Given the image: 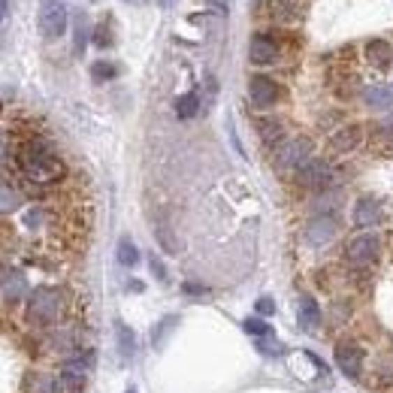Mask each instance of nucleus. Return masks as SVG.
<instances>
[{
	"instance_id": "obj_1",
	"label": "nucleus",
	"mask_w": 393,
	"mask_h": 393,
	"mask_svg": "<svg viewBox=\"0 0 393 393\" xmlns=\"http://www.w3.org/2000/svg\"><path fill=\"white\" fill-rule=\"evenodd\" d=\"M15 163H18V170H22V176L27 181H34V185H54V181L64 179L61 158L54 154L52 142L40 140V136L27 140L22 149H18Z\"/></svg>"
},
{
	"instance_id": "obj_2",
	"label": "nucleus",
	"mask_w": 393,
	"mask_h": 393,
	"mask_svg": "<svg viewBox=\"0 0 393 393\" xmlns=\"http://www.w3.org/2000/svg\"><path fill=\"white\" fill-rule=\"evenodd\" d=\"M64 309H67V297L61 288H36L27 299V321L34 327H52L64 318Z\"/></svg>"
},
{
	"instance_id": "obj_3",
	"label": "nucleus",
	"mask_w": 393,
	"mask_h": 393,
	"mask_svg": "<svg viewBox=\"0 0 393 393\" xmlns=\"http://www.w3.org/2000/svg\"><path fill=\"white\" fill-rule=\"evenodd\" d=\"M312 154V140L306 136H294V140H285L276 151V167L279 170H299Z\"/></svg>"
},
{
	"instance_id": "obj_4",
	"label": "nucleus",
	"mask_w": 393,
	"mask_h": 393,
	"mask_svg": "<svg viewBox=\"0 0 393 393\" xmlns=\"http://www.w3.org/2000/svg\"><path fill=\"white\" fill-rule=\"evenodd\" d=\"M67 6L61 3V0H45L43 9H40V31L45 40H58V36H64V31H67Z\"/></svg>"
},
{
	"instance_id": "obj_5",
	"label": "nucleus",
	"mask_w": 393,
	"mask_h": 393,
	"mask_svg": "<svg viewBox=\"0 0 393 393\" xmlns=\"http://www.w3.org/2000/svg\"><path fill=\"white\" fill-rule=\"evenodd\" d=\"M297 181L309 191H324L333 185V167L327 161H318V158H309L303 167L297 170Z\"/></svg>"
},
{
	"instance_id": "obj_6",
	"label": "nucleus",
	"mask_w": 393,
	"mask_h": 393,
	"mask_svg": "<svg viewBox=\"0 0 393 393\" xmlns=\"http://www.w3.org/2000/svg\"><path fill=\"white\" fill-rule=\"evenodd\" d=\"M378 251H381L378 236L363 233V236H354V239L348 242L345 258H348V263H354V267H369V263L378 260Z\"/></svg>"
},
{
	"instance_id": "obj_7",
	"label": "nucleus",
	"mask_w": 393,
	"mask_h": 393,
	"mask_svg": "<svg viewBox=\"0 0 393 393\" xmlns=\"http://www.w3.org/2000/svg\"><path fill=\"white\" fill-rule=\"evenodd\" d=\"M336 366H339L348 378H360L363 354H360L357 345H351V342H339V345H336Z\"/></svg>"
},
{
	"instance_id": "obj_8",
	"label": "nucleus",
	"mask_w": 393,
	"mask_h": 393,
	"mask_svg": "<svg viewBox=\"0 0 393 393\" xmlns=\"http://www.w3.org/2000/svg\"><path fill=\"white\" fill-rule=\"evenodd\" d=\"M336 233H339V224H336V218H330V215H318L306 224V242L309 245H327Z\"/></svg>"
},
{
	"instance_id": "obj_9",
	"label": "nucleus",
	"mask_w": 393,
	"mask_h": 393,
	"mask_svg": "<svg viewBox=\"0 0 393 393\" xmlns=\"http://www.w3.org/2000/svg\"><path fill=\"white\" fill-rule=\"evenodd\" d=\"M249 94H251V103L254 106L267 109V106H272L279 100V85L269 76H254L251 85H249Z\"/></svg>"
},
{
	"instance_id": "obj_10",
	"label": "nucleus",
	"mask_w": 393,
	"mask_h": 393,
	"mask_svg": "<svg viewBox=\"0 0 393 393\" xmlns=\"http://www.w3.org/2000/svg\"><path fill=\"white\" fill-rule=\"evenodd\" d=\"M354 224L357 227H372L381 221V203L376 197H360L357 203H354Z\"/></svg>"
},
{
	"instance_id": "obj_11",
	"label": "nucleus",
	"mask_w": 393,
	"mask_h": 393,
	"mask_svg": "<svg viewBox=\"0 0 393 393\" xmlns=\"http://www.w3.org/2000/svg\"><path fill=\"white\" fill-rule=\"evenodd\" d=\"M249 54H251L254 64H276L279 45H276V40H272V36L258 34V36L251 40V45H249Z\"/></svg>"
},
{
	"instance_id": "obj_12",
	"label": "nucleus",
	"mask_w": 393,
	"mask_h": 393,
	"mask_svg": "<svg viewBox=\"0 0 393 393\" xmlns=\"http://www.w3.org/2000/svg\"><path fill=\"white\" fill-rule=\"evenodd\" d=\"M360 140H363V127H360V124H348V127H342V131H336V133L330 136V149L339 151V154H345V151H354V149H357Z\"/></svg>"
},
{
	"instance_id": "obj_13",
	"label": "nucleus",
	"mask_w": 393,
	"mask_h": 393,
	"mask_svg": "<svg viewBox=\"0 0 393 393\" xmlns=\"http://www.w3.org/2000/svg\"><path fill=\"white\" fill-rule=\"evenodd\" d=\"M363 100H366L369 109L387 112V109H393V82H381V85L366 88L363 91Z\"/></svg>"
},
{
	"instance_id": "obj_14",
	"label": "nucleus",
	"mask_w": 393,
	"mask_h": 393,
	"mask_svg": "<svg viewBox=\"0 0 393 393\" xmlns=\"http://www.w3.org/2000/svg\"><path fill=\"white\" fill-rule=\"evenodd\" d=\"M24 393H64V381L45 372H31L24 378Z\"/></svg>"
},
{
	"instance_id": "obj_15",
	"label": "nucleus",
	"mask_w": 393,
	"mask_h": 393,
	"mask_svg": "<svg viewBox=\"0 0 393 393\" xmlns=\"http://www.w3.org/2000/svg\"><path fill=\"white\" fill-rule=\"evenodd\" d=\"M366 58H369V64H376V67H381V70H387L390 64H393L390 43H385V40H369L366 43Z\"/></svg>"
},
{
	"instance_id": "obj_16",
	"label": "nucleus",
	"mask_w": 393,
	"mask_h": 393,
	"mask_svg": "<svg viewBox=\"0 0 393 393\" xmlns=\"http://www.w3.org/2000/svg\"><path fill=\"white\" fill-rule=\"evenodd\" d=\"M299 321H303L306 327H318V324H321V309H318V303L312 297L299 299Z\"/></svg>"
},
{
	"instance_id": "obj_17",
	"label": "nucleus",
	"mask_w": 393,
	"mask_h": 393,
	"mask_svg": "<svg viewBox=\"0 0 393 393\" xmlns=\"http://www.w3.org/2000/svg\"><path fill=\"white\" fill-rule=\"evenodd\" d=\"M258 131L263 136V142H279L281 133H285V127H281L279 118H260L258 121Z\"/></svg>"
},
{
	"instance_id": "obj_18",
	"label": "nucleus",
	"mask_w": 393,
	"mask_h": 393,
	"mask_svg": "<svg viewBox=\"0 0 393 393\" xmlns=\"http://www.w3.org/2000/svg\"><path fill=\"white\" fill-rule=\"evenodd\" d=\"M197 112H200V97L194 94V91L176 100V115H179V118H194Z\"/></svg>"
},
{
	"instance_id": "obj_19",
	"label": "nucleus",
	"mask_w": 393,
	"mask_h": 393,
	"mask_svg": "<svg viewBox=\"0 0 393 393\" xmlns=\"http://www.w3.org/2000/svg\"><path fill=\"white\" fill-rule=\"evenodd\" d=\"M136 260H140V251H136V245L131 239H121L118 242V263L121 267H136Z\"/></svg>"
},
{
	"instance_id": "obj_20",
	"label": "nucleus",
	"mask_w": 393,
	"mask_h": 393,
	"mask_svg": "<svg viewBox=\"0 0 393 393\" xmlns=\"http://www.w3.org/2000/svg\"><path fill=\"white\" fill-rule=\"evenodd\" d=\"M115 330H118V351H121V357H131V354L136 351V339H133V333L127 330L124 324H118Z\"/></svg>"
},
{
	"instance_id": "obj_21",
	"label": "nucleus",
	"mask_w": 393,
	"mask_h": 393,
	"mask_svg": "<svg viewBox=\"0 0 393 393\" xmlns=\"http://www.w3.org/2000/svg\"><path fill=\"white\" fill-rule=\"evenodd\" d=\"M91 76H94V82H109L118 76V70H115V64H109V61H97L94 67H91Z\"/></svg>"
},
{
	"instance_id": "obj_22",
	"label": "nucleus",
	"mask_w": 393,
	"mask_h": 393,
	"mask_svg": "<svg viewBox=\"0 0 393 393\" xmlns=\"http://www.w3.org/2000/svg\"><path fill=\"white\" fill-rule=\"evenodd\" d=\"M85 43H88V24H85V15H76V54L85 52Z\"/></svg>"
},
{
	"instance_id": "obj_23",
	"label": "nucleus",
	"mask_w": 393,
	"mask_h": 393,
	"mask_svg": "<svg viewBox=\"0 0 393 393\" xmlns=\"http://www.w3.org/2000/svg\"><path fill=\"white\" fill-rule=\"evenodd\" d=\"M242 327H245V333H249V336H258V339H267V336H269V327L263 324L260 318H249V321H245Z\"/></svg>"
},
{
	"instance_id": "obj_24",
	"label": "nucleus",
	"mask_w": 393,
	"mask_h": 393,
	"mask_svg": "<svg viewBox=\"0 0 393 393\" xmlns=\"http://www.w3.org/2000/svg\"><path fill=\"white\" fill-rule=\"evenodd\" d=\"M15 206H18V194L13 188L0 185V212H9V209H15Z\"/></svg>"
},
{
	"instance_id": "obj_25",
	"label": "nucleus",
	"mask_w": 393,
	"mask_h": 393,
	"mask_svg": "<svg viewBox=\"0 0 393 393\" xmlns=\"http://www.w3.org/2000/svg\"><path fill=\"white\" fill-rule=\"evenodd\" d=\"M94 45H100V49L112 45V34H109V24H106V22L94 27Z\"/></svg>"
},
{
	"instance_id": "obj_26",
	"label": "nucleus",
	"mask_w": 393,
	"mask_h": 393,
	"mask_svg": "<svg viewBox=\"0 0 393 393\" xmlns=\"http://www.w3.org/2000/svg\"><path fill=\"white\" fill-rule=\"evenodd\" d=\"M254 309H258V315H272V312H276V303H272L269 297H260V299H258V306H254Z\"/></svg>"
},
{
	"instance_id": "obj_27",
	"label": "nucleus",
	"mask_w": 393,
	"mask_h": 393,
	"mask_svg": "<svg viewBox=\"0 0 393 393\" xmlns=\"http://www.w3.org/2000/svg\"><path fill=\"white\" fill-rule=\"evenodd\" d=\"M149 263H151V272H154V276H158V279H167V269H163V263H161L158 258H151Z\"/></svg>"
},
{
	"instance_id": "obj_28",
	"label": "nucleus",
	"mask_w": 393,
	"mask_h": 393,
	"mask_svg": "<svg viewBox=\"0 0 393 393\" xmlns=\"http://www.w3.org/2000/svg\"><path fill=\"white\" fill-rule=\"evenodd\" d=\"M260 351H267V354H279V351H281V345H276V342H267V339H260Z\"/></svg>"
},
{
	"instance_id": "obj_29",
	"label": "nucleus",
	"mask_w": 393,
	"mask_h": 393,
	"mask_svg": "<svg viewBox=\"0 0 393 393\" xmlns=\"http://www.w3.org/2000/svg\"><path fill=\"white\" fill-rule=\"evenodd\" d=\"M209 3H212V6H218V9H221V13H227V6H230V0H209Z\"/></svg>"
},
{
	"instance_id": "obj_30",
	"label": "nucleus",
	"mask_w": 393,
	"mask_h": 393,
	"mask_svg": "<svg viewBox=\"0 0 393 393\" xmlns=\"http://www.w3.org/2000/svg\"><path fill=\"white\" fill-rule=\"evenodd\" d=\"M185 290H188V294H203L206 288H200V285H185Z\"/></svg>"
},
{
	"instance_id": "obj_31",
	"label": "nucleus",
	"mask_w": 393,
	"mask_h": 393,
	"mask_svg": "<svg viewBox=\"0 0 393 393\" xmlns=\"http://www.w3.org/2000/svg\"><path fill=\"white\" fill-rule=\"evenodd\" d=\"M6 18V0H0V22Z\"/></svg>"
},
{
	"instance_id": "obj_32",
	"label": "nucleus",
	"mask_w": 393,
	"mask_h": 393,
	"mask_svg": "<svg viewBox=\"0 0 393 393\" xmlns=\"http://www.w3.org/2000/svg\"><path fill=\"white\" fill-rule=\"evenodd\" d=\"M3 149H6V142H3V136H0V154H3Z\"/></svg>"
},
{
	"instance_id": "obj_33",
	"label": "nucleus",
	"mask_w": 393,
	"mask_h": 393,
	"mask_svg": "<svg viewBox=\"0 0 393 393\" xmlns=\"http://www.w3.org/2000/svg\"><path fill=\"white\" fill-rule=\"evenodd\" d=\"M127 3H136V0H127Z\"/></svg>"
},
{
	"instance_id": "obj_34",
	"label": "nucleus",
	"mask_w": 393,
	"mask_h": 393,
	"mask_svg": "<svg viewBox=\"0 0 393 393\" xmlns=\"http://www.w3.org/2000/svg\"><path fill=\"white\" fill-rule=\"evenodd\" d=\"M127 393H136V390H127Z\"/></svg>"
}]
</instances>
